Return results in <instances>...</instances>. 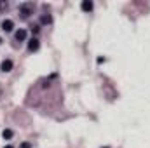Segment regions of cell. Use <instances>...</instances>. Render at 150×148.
Returning <instances> with one entry per match:
<instances>
[{
	"label": "cell",
	"instance_id": "obj_5",
	"mask_svg": "<svg viewBox=\"0 0 150 148\" xmlns=\"http://www.w3.org/2000/svg\"><path fill=\"white\" fill-rule=\"evenodd\" d=\"M0 68H2V72H11V68H12V61H9V59H7V61H4Z\"/></svg>",
	"mask_w": 150,
	"mask_h": 148
},
{
	"label": "cell",
	"instance_id": "obj_6",
	"mask_svg": "<svg viewBox=\"0 0 150 148\" xmlns=\"http://www.w3.org/2000/svg\"><path fill=\"white\" fill-rule=\"evenodd\" d=\"M80 7H82V11H86V12H87V11H91V9H93V2H89V0H84Z\"/></svg>",
	"mask_w": 150,
	"mask_h": 148
},
{
	"label": "cell",
	"instance_id": "obj_2",
	"mask_svg": "<svg viewBox=\"0 0 150 148\" xmlns=\"http://www.w3.org/2000/svg\"><path fill=\"white\" fill-rule=\"evenodd\" d=\"M12 28H14V23H12L11 19H5V21L2 23V30H5V32H12Z\"/></svg>",
	"mask_w": 150,
	"mask_h": 148
},
{
	"label": "cell",
	"instance_id": "obj_7",
	"mask_svg": "<svg viewBox=\"0 0 150 148\" xmlns=\"http://www.w3.org/2000/svg\"><path fill=\"white\" fill-rule=\"evenodd\" d=\"M2 136H4V138H7V140H9V138H12V131H11V129H5V131H4V132H2Z\"/></svg>",
	"mask_w": 150,
	"mask_h": 148
},
{
	"label": "cell",
	"instance_id": "obj_9",
	"mask_svg": "<svg viewBox=\"0 0 150 148\" xmlns=\"http://www.w3.org/2000/svg\"><path fill=\"white\" fill-rule=\"evenodd\" d=\"M4 148H14V147H11V145H7V147H4Z\"/></svg>",
	"mask_w": 150,
	"mask_h": 148
},
{
	"label": "cell",
	"instance_id": "obj_4",
	"mask_svg": "<svg viewBox=\"0 0 150 148\" xmlns=\"http://www.w3.org/2000/svg\"><path fill=\"white\" fill-rule=\"evenodd\" d=\"M28 49H30V51H37L38 49V40L37 38H32V40L28 42Z\"/></svg>",
	"mask_w": 150,
	"mask_h": 148
},
{
	"label": "cell",
	"instance_id": "obj_1",
	"mask_svg": "<svg viewBox=\"0 0 150 148\" xmlns=\"http://www.w3.org/2000/svg\"><path fill=\"white\" fill-rule=\"evenodd\" d=\"M19 14H21L23 19H26L30 14H33V4H32V2H25V4H21V5H19Z\"/></svg>",
	"mask_w": 150,
	"mask_h": 148
},
{
	"label": "cell",
	"instance_id": "obj_3",
	"mask_svg": "<svg viewBox=\"0 0 150 148\" xmlns=\"http://www.w3.org/2000/svg\"><path fill=\"white\" fill-rule=\"evenodd\" d=\"M14 38H16L18 42H23V40L26 38V32H25V30H18L16 35H14Z\"/></svg>",
	"mask_w": 150,
	"mask_h": 148
},
{
	"label": "cell",
	"instance_id": "obj_8",
	"mask_svg": "<svg viewBox=\"0 0 150 148\" xmlns=\"http://www.w3.org/2000/svg\"><path fill=\"white\" fill-rule=\"evenodd\" d=\"M42 23H51V16H42Z\"/></svg>",
	"mask_w": 150,
	"mask_h": 148
}]
</instances>
